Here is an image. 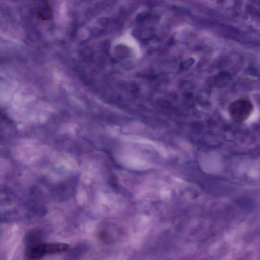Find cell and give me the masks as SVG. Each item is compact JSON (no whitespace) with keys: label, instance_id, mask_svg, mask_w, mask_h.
Listing matches in <instances>:
<instances>
[{"label":"cell","instance_id":"cell-2","mask_svg":"<svg viewBox=\"0 0 260 260\" xmlns=\"http://www.w3.org/2000/svg\"><path fill=\"white\" fill-rule=\"evenodd\" d=\"M253 109V104L250 100L240 98L230 103L228 107V113L232 121L241 123L248 119Z\"/></svg>","mask_w":260,"mask_h":260},{"label":"cell","instance_id":"cell-1","mask_svg":"<svg viewBox=\"0 0 260 260\" xmlns=\"http://www.w3.org/2000/svg\"><path fill=\"white\" fill-rule=\"evenodd\" d=\"M69 246L60 242H47L34 244L29 247L26 252L28 259H39L45 256L61 253L67 250Z\"/></svg>","mask_w":260,"mask_h":260}]
</instances>
